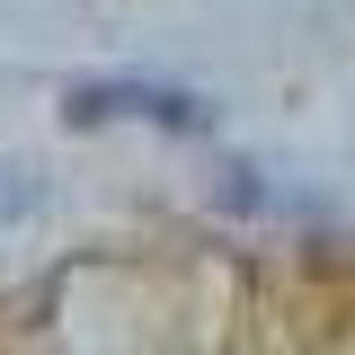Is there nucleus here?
<instances>
[{"label":"nucleus","mask_w":355,"mask_h":355,"mask_svg":"<svg viewBox=\"0 0 355 355\" xmlns=\"http://www.w3.org/2000/svg\"><path fill=\"white\" fill-rule=\"evenodd\" d=\"M107 116H151V125L205 133V98H187V89H142V80H80L71 89V125H107Z\"/></svg>","instance_id":"f257e3e1"},{"label":"nucleus","mask_w":355,"mask_h":355,"mask_svg":"<svg viewBox=\"0 0 355 355\" xmlns=\"http://www.w3.org/2000/svg\"><path fill=\"white\" fill-rule=\"evenodd\" d=\"M44 205V187H36V169H0V231H9V222H27Z\"/></svg>","instance_id":"f03ea898"}]
</instances>
